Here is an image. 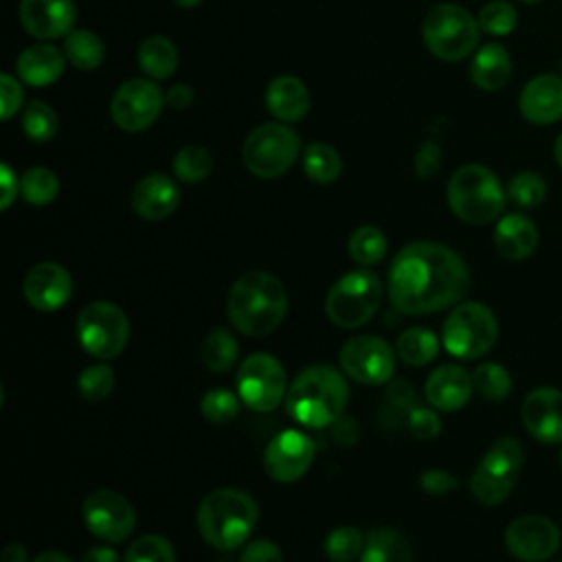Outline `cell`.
<instances>
[{
    "label": "cell",
    "mask_w": 562,
    "mask_h": 562,
    "mask_svg": "<svg viewBox=\"0 0 562 562\" xmlns=\"http://www.w3.org/2000/svg\"><path fill=\"white\" fill-rule=\"evenodd\" d=\"M406 426L413 437L417 439H432L441 430V419L437 415V408L426 406H413L406 415Z\"/></svg>",
    "instance_id": "45"
},
{
    "label": "cell",
    "mask_w": 562,
    "mask_h": 562,
    "mask_svg": "<svg viewBox=\"0 0 562 562\" xmlns=\"http://www.w3.org/2000/svg\"><path fill=\"white\" fill-rule=\"evenodd\" d=\"M349 389L345 375L329 364L305 367L290 384L285 408L305 428L334 426L347 406Z\"/></svg>",
    "instance_id": "3"
},
{
    "label": "cell",
    "mask_w": 562,
    "mask_h": 562,
    "mask_svg": "<svg viewBox=\"0 0 562 562\" xmlns=\"http://www.w3.org/2000/svg\"><path fill=\"white\" fill-rule=\"evenodd\" d=\"M474 393L472 373H468L461 364L448 362L439 364L426 380L424 395L428 404L441 413H452L463 408Z\"/></svg>",
    "instance_id": "22"
},
{
    "label": "cell",
    "mask_w": 562,
    "mask_h": 562,
    "mask_svg": "<svg viewBox=\"0 0 562 562\" xmlns=\"http://www.w3.org/2000/svg\"><path fill=\"white\" fill-rule=\"evenodd\" d=\"M538 246V226L525 213H507L496 222L494 248L512 261L527 259Z\"/></svg>",
    "instance_id": "26"
},
{
    "label": "cell",
    "mask_w": 562,
    "mask_h": 562,
    "mask_svg": "<svg viewBox=\"0 0 562 562\" xmlns=\"http://www.w3.org/2000/svg\"><path fill=\"white\" fill-rule=\"evenodd\" d=\"M301 162H303L305 176L318 184H329V182L338 180V176L342 171V160H340L338 151L327 143H310L303 149Z\"/></svg>",
    "instance_id": "33"
},
{
    "label": "cell",
    "mask_w": 562,
    "mask_h": 562,
    "mask_svg": "<svg viewBox=\"0 0 562 562\" xmlns=\"http://www.w3.org/2000/svg\"><path fill=\"white\" fill-rule=\"evenodd\" d=\"M441 167V147L435 140H426L415 156V173L419 178H430Z\"/></svg>",
    "instance_id": "48"
},
{
    "label": "cell",
    "mask_w": 562,
    "mask_h": 562,
    "mask_svg": "<svg viewBox=\"0 0 562 562\" xmlns=\"http://www.w3.org/2000/svg\"><path fill=\"white\" fill-rule=\"evenodd\" d=\"M498 338V323L494 312L479 303L465 301L452 307L441 327V342L446 351L461 360L485 356Z\"/></svg>",
    "instance_id": "8"
},
{
    "label": "cell",
    "mask_w": 562,
    "mask_h": 562,
    "mask_svg": "<svg viewBox=\"0 0 562 562\" xmlns=\"http://www.w3.org/2000/svg\"><path fill=\"white\" fill-rule=\"evenodd\" d=\"M474 393L487 402H501L512 393V375L498 362H481L472 371Z\"/></svg>",
    "instance_id": "35"
},
{
    "label": "cell",
    "mask_w": 562,
    "mask_h": 562,
    "mask_svg": "<svg viewBox=\"0 0 562 562\" xmlns=\"http://www.w3.org/2000/svg\"><path fill=\"white\" fill-rule=\"evenodd\" d=\"M138 66L149 79H167L178 68V48L165 35H149L138 46Z\"/></svg>",
    "instance_id": "29"
},
{
    "label": "cell",
    "mask_w": 562,
    "mask_h": 562,
    "mask_svg": "<svg viewBox=\"0 0 562 562\" xmlns=\"http://www.w3.org/2000/svg\"><path fill=\"white\" fill-rule=\"evenodd\" d=\"M288 389L285 369L272 353H250L237 369V395L255 413L274 411Z\"/></svg>",
    "instance_id": "12"
},
{
    "label": "cell",
    "mask_w": 562,
    "mask_h": 562,
    "mask_svg": "<svg viewBox=\"0 0 562 562\" xmlns=\"http://www.w3.org/2000/svg\"><path fill=\"white\" fill-rule=\"evenodd\" d=\"M268 112L281 123L301 121L310 110V90L294 75L274 77L263 94Z\"/></svg>",
    "instance_id": "25"
},
{
    "label": "cell",
    "mask_w": 562,
    "mask_h": 562,
    "mask_svg": "<svg viewBox=\"0 0 562 562\" xmlns=\"http://www.w3.org/2000/svg\"><path fill=\"white\" fill-rule=\"evenodd\" d=\"M301 138L285 123H261L248 132L241 160L246 169L263 180L283 176L299 158Z\"/></svg>",
    "instance_id": "9"
},
{
    "label": "cell",
    "mask_w": 562,
    "mask_h": 562,
    "mask_svg": "<svg viewBox=\"0 0 562 562\" xmlns=\"http://www.w3.org/2000/svg\"><path fill=\"white\" fill-rule=\"evenodd\" d=\"M22 101H24V92H22L20 81L15 77L2 72L0 75V116L4 121H9L22 108Z\"/></svg>",
    "instance_id": "46"
},
{
    "label": "cell",
    "mask_w": 562,
    "mask_h": 562,
    "mask_svg": "<svg viewBox=\"0 0 562 562\" xmlns=\"http://www.w3.org/2000/svg\"><path fill=\"white\" fill-rule=\"evenodd\" d=\"M239 562H283V555L277 542L268 538H259V540H250L241 549Z\"/></svg>",
    "instance_id": "47"
},
{
    "label": "cell",
    "mask_w": 562,
    "mask_h": 562,
    "mask_svg": "<svg viewBox=\"0 0 562 562\" xmlns=\"http://www.w3.org/2000/svg\"><path fill=\"white\" fill-rule=\"evenodd\" d=\"M360 562H413V549L402 531L375 527L367 533Z\"/></svg>",
    "instance_id": "28"
},
{
    "label": "cell",
    "mask_w": 562,
    "mask_h": 562,
    "mask_svg": "<svg viewBox=\"0 0 562 562\" xmlns=\"http://www.w3.org/2000/svg\"><path fill=\"white\" fill-rule=\"evenodd\" d=\"M64 68H66V55L46 42L24 48L15 59L18 77L26 86H35V88L55 83L64 75Z\"/></svg>",
    "instance_id": "24"
},
{
    "label": "cell",
    "mask_w": 562,
    "mask_h": 562,
    "mask_svg": "<svg viewBox=\"0 0 562 562\" xmlns=\"http://www.w3.org/2000/svg\"><path fill=\"white\" fill-rule=\"evenodd\" d=\"M525 121L533 125H551L562 119V77L542 72L529 79L518 97Z\"/></svg>",
    "instance_id": "21"
},
{
    "label": "cell",
    "mask_w": 562,
    "mask_h": 562,
    "mask_svg": "<svg viewBox=\"0 0 562 562\" xmlns=\"http://www.w3.org/2000/svg\"><path fill=\"white\" fill-rule=\"evenodd\" d=\"M81 518L92 536L105 542H123L136 527V514L130 501L112 490H94L83 498Z\"/></svg>",
    "instance_id": "15"
},
{
    "label": "cell",
    "mask_w": 562,
    "mask_h": 562,
    "mask_svg": "<svg viewBox=\"0 0 562 562\" xmlns=\"http://www.w3.org/2000/svg\"><path fill=\"white\" fill-rule=\"evenodd\" d=\"M165 101H167V105H171L176 110H184L193 101V90L187 83H176L165 92Z\"/></svg>",
    "instance_id": "52"
},
{
    "label": "cell",
    "mask_w": 562,
    "mask_h": 562,
    "mask_svg": "<svg viewBox=\"0 0 562 562\" xmlns=\"http://www.w3.org/2000/svg\"><path fill=\"white\" fill-rule=\"evenodd\" d=\"M395 349L380 336L360 334L349 338L340 349V369L360 384H386L395 371Z\"/></svg>",
    "instance_id": "13"
},
{
    "label": "cell",
    "mask_w": 562,
    "mask_h": 562,
    "mask_svg": "<svg viewBox=\"0 0 562 562\" xmlns=\"http://www.w3.org/2000/svg\"><path fill=\"white\" fill-rule=\"evenodd\" d=\"M439 351V338L426 327H408L397 336L395 353L402 362L411 367H424L435 360Z\"/></svg>",
    "instance_id": "32"
},
{
    "label": "cell",
    "mask_w": 562,
    "mask_h": 562,
    "mask_svg": "<svg viewBox=\"0 0 562 562\" xmlns=\"http://www.w3.org/2000/svg\"><path fill=\"white\" fill-rule=\"evenodd\" d=\"M386 235L373 226V224H362L358 226L347 241V252L349 257L360 263V266H373L384 259L386 255Z\"/></svg>",
    "instance_id": "34"
},
{
    "label": "cell",
    "mask_w": 562,
    "mask_h": 562,
    "mask_svg": "<svg viewBox=\"0 0 562 562\" xmlns=\"http://www.w3.org/2000/svg\"><path fill=\"white\" fill-rule=\"evenodd\" d=\"M522 446L514 437L496 439L470 476V492L481 505H498L514 490L522 468Z\"/></svg>",
    "instance_id": "10"
},
{
    "label": "cell",
    "mask_w": 562,
    "mask_h": 562,
    "mask_svg": "<svg viewBox=\"0 0 562 562\" xmlns=\"http://www.w3.org/2000/svg\"><path fill=\"white\" fill-rule=\"evenodd\" d=\"M22 292L31 307L40 312H55L64 307L72 296V277L64 266L55 261H42L26 272Z\"/></svg>",
    "instance_id": "18"
},
{
    "label": "cell",
    "mask_w": 562,
    "mask_h": 562,
    "mask_svg": "<svg viewBox=\"0 0 562 562\" xmlns=\"http://www.w3.org/2000/svg\"><path fill=\"white\" fill-rule=\"evenodd\" d=\"M200 413L211 424H226L237 417L239 400L228 389H211L200 400Z\"/></svg>",
    "instance_id": "44"
},
{
    "label": "cell",
    "mask_w": 562,
    "mask_h": 562,
    "mask_svg": "<svg viewBox=\"0 0 562 562\" xmlns=\"http://www.w3.org/2000/svg\"><path fill=\"white\" fill-rule=\"evenodd\" d=\"M59 193L57 176L46 167H31L20 176V195L33 206L50 204Z\"/></svg>",
    "instance_id": "36"
},
{
    "label": "cell",
    "mask_w": 562,
    "mask_h": 562,
    "mask_svg": "<svg viewBox=\"0 0 562 562\" xmlns=\"http://www.w3.org/2000/svg\"><path fill=\"white\" fill-rule=\"evenodd\" d=\"M505 544L522 562H544L560 547V529L547 516H518L505 529Z\"/></svg>",
    "instance_id": "17"
},
{
    "label": "cell",
    "mask_w": 562,
    "mask_h": 562,
    "mask_svg": "<svg viewBox=\"0 0 562 562\" xmlns=\"http://www.w3.org/2000/svg\"><path fill=\"white\" fill-rule=\"evenodd\" d=\"M77 386H79L81 397H86L88 402H101L114 389V371L108 362L90 364L79 373Z\"/></svg>",
    "instance_id": "43"
},
{
    "label": "cell",
    "mask_w": 562,
    "mask_h": 562,
    "mask_svg": "<svg viewBox=\"0 0 562 562\" xmlns=\"http://www.w3.org/2000/svg\"><path fill=\"white\" fill-rule=\"evenodd\" d=\"M165 103V92L154 79H127L116 88L110 114L119 130L136 134L156 123Z\"/></svg>",
    "instance_id": "14"
},
{
    "label": "cell",
    "mask_w": 562,
    "mask_h": 562,
    "mask_svg": "<svg viewBox=\"0 0 562 562\" xmlns=\"http://www.w3.org/2000/svg\"><path fill=\"white\" fill-rule=\"evenodd\" d=\"M553 156H555L558 165L562 167V134L555 138V145H553Z\"/></svg>",
    "instance_id": "56"
},
{
    "label": "cell",
    "mask_w": 562,
    "mask_h": 562,
    "mask_svg": "<svg viewBox=\"0 0 562 562\" xmlns=\"http://www.w3.org/2000/svg\"><path fill=\"white\" fill-rule=\"evenodd\" d=\"M20 22L35 40L66 37L75 24L72 0H20Z\"/></svg>",
    "instance_id": "20"
},
{
    "label": "cell",
    "mask_w": 562,
    "mask_h": 562,
    "mask_svg": "<svg viewBox=\"0 0 562 562\" xmlns=\"http://www.w3.org/2000/svg\"><path fill=\"white\" fill-rule=\"evenodd\" d=\"M33 562H72V560L61 551H44V553L35 555Z\"/></svg>",
    "instance_id": "55"
},
{
    "label": "cell",
    "mask_w": 562,
    "mask_h": 562,
    "mask_svg": "<svg viewBox=\"0 0 562 562\" xmlns=\"http://www.w3.org/2000/svg\"><path fill=\"white\" fill-rule=\"evenodd\" d=\"M288 312L285 285L270 272L250 270L235 279L226 299L228 321L246 336L274 331Z\"/></svg>",
    "instance_id": "2"
},
{
    "label": "cell",
    "mask_w": 562,
    "mask_h": 562,
    "mask_svg": "<svg viewBox=\"0 0 562 562\" xmlns=\"http://www.w3.org/2000/svg\"><path fill=\"white\" fill-rule=\"evenodd\" d=\"M422 37L435 57L443 61H461L479 46L481 26L461 4L439 2L426 13Z\"/></svg>",
    "instance_id": "6"
},
{
    "label": "cell",
    "mask_w": 562,
    "mask_h": 562,
    "mask_svg": "<svg viewBox=\"0 0 562 562\" xmlns=\"http://www.w3.org/2000/svg\"><path fill=\"white\" fill-rule=\"evenodd\" d=\"M259 518L255 498L237 487H220L206 494L195 514L202 540L217 551H235L246 544Z\"/></svg>",
    "instance_id": "4"
},
{
    "label": "cell",
    "mask_w": 562,
    "mask_h": 562,
    "mask_svg": "<svg viewBox=\"0 0 562 562\" xmlns=\"http://www.w3.org/2000/svg\"><path fill=\"white\" fill-rule=\"evenodd\" d=\"M476 22L481 26L483 33L494 35V37H503L509 35L516 29L518 22V13L516 7L507 0H490L487 4L481 7Z\"/></svg>",
    "instance_id": "40"
},
{
    "label": "cell",
    "mask_w": 562,
    "mask_h": 562,
    "mask_svg": "<svg viewBox=\"0 0 562 562\" xmlns=\"http://www.w3.org/2000/svg\"><path fill=\"white\" fill-rule=\"evenodd\" d=\"M522 2H527V4H538V2H542V0H522Z\"/></svg>",
    "instance_id": "58"
},
{
    "label": "cell",
    "mask_w": 562,
    "mask_h": 562,
    "mask_svg": "<svg viewBox=\"0 0 562 562\" xmlns=\"http://www.w3.org/2000/svg\"><path fill=\"white\" fill-rule=\"evenodd\" d=\"M389 402L395 406V408H404L406 415L408 411L415 406V391L408 382H393L389 386Z\"/></svg>",
    "instance_id": "51"
},
{
    "label": "cell",
    "mask_w": 562,
    "mask_h": 562,
    "mask_svg": "<svg viewBox=\"0 0 562 562\" xmlns=\"http://www.w3.org/2000/svg\"><path fill=\"white\" fill-rule=\"evenodd\" d=\"M171 167L178 180L193 184V182H202L211 173L213 158H211V151L200 145H184L173 156Z\"/></svg>",
    "instance_id": "38"
},
{
    "label": "cell",
    "mask_w": 562,
    "mask_h": 562,
    "mask_svg": "<svg viewBox=\"0 0 562 562\" xmlns=\"http://www.w3.org/2000/svg\"><path fill=\"white\" fill-rule=\"evenodd\" d=\"M81 562H119V555L112 547H92L81 555Z\"/></svg>",
    "instance_id": "53"
},
{
    "label": "cell",
    "mask_w": 562,
    "mask_h": 562,
    "mask_svg": "<svg viewBox=\"0 0 562 562\" xmlns=\"http://www.w3.org/2000/svg\"><path fill=\"white\" fill-rule=\"evenodd\" d=\"M364 540H367V533H362L358 527L342 525L327 533L323 549L331 562H353L356 558H360L364 549Z\"/></svg>",
    "instance_id": "37"
},
{
    "label": "cell",
    "mask_w": 562,
    "mask_h": 562,
    "mask_svg": "<svg viewBox=\"0 0 562 562\" xmlns=\"http://www.w3.org/2000/svg\"><path fill=\"white\" fill-rule=\"evenodd\" d=\"M512 77V59L505 46L496 42L483 44L470 61V79L476 88L492 92L501 90Z\"/></svg>",
    "instance_id": "27"
},
{
    "label": "cell",
    "mask_w": 562,
    "mask_h": 562,
    "mask_svg": "<svg viewBox=\"0 0 562 562\" xmlns=\"http://www.w3.org/2000/svg\"><path fill=\"white\" fill-rule=\"evenodd\" d=\"M560 465H562V448H560Z\"/></svg>",
    "instance_id": "59"
},
{
    "label": "cell",
    "mask_w": 562,
    "mask_h": 562,
    "mask_svg": "<svg viewBox=\"0 0 562 562\" xmlns=\"http://www.w3.org/2000/svg\"><path fill=\"white\" fill-rule=\"evenodd\" d=\"M470 288L463 257L437 241L406 244L391 261L386 294L391 305L408 316L432 314L454 305Z\"/></svg>",
    "instance_id": "1"
},
{
    "label": "cell",
    "mask_w": 562,
    "mask_h": 562,
    "mask_svg": "<svg viewBox=\"0 0 562 562\" xmlns=\"http://www.w3.org/2000/svg\"><path fill=\"white\" fill-rule=\"evenodd\" d=\"M22 130L35 143L50 140L55 136V132H57V114H55V110L48 103L40 101V99L29 101V105L22 112Z\"/></svg>",
    "instance_id": "39"
},
{
    "label": "cell",
    "mask_w": 562,
    "mask_h": 562,
    "mask_svg": "<svg viewBox=\"0 0 562 562\" xmlns=\"http://www.w3.org/2000/svg\"><path fill=\"white\" fill-rule=\"evenodd\" d=\"M0 184H2L0 209L4 211V209L11 206V202H13V200L18 198V193H20V180H18V176L13 173V169H11L7 162L0 165Z\"/></svg>",
    "instance_id": "50"
},
{
    "label": "cell",
    "mask_w": 562,
    "mask_h": 562,
    "mask_svg": "<svg viewBox=\"0 0 562 562\" xmlns=\"http://www.w3.org/2000/svg\"><path fill=\"white\" fill-rule=\"evenodd\" d=\"M123 562H176V551L165 536L143 533L127 547Z\"/></svg>",
    "instance_id": "42"
},
{
    "label": "cell",
    "mask_w": 562,
    "mask_h": 562,
    "mask_svg": "<svg viewBox=\"0 0 562 562\" xmlns=\"http://www.w3.org/2000/svg\"><path fill=\"white\" fill-rule=\"evenodd\" d=\"M446 198L450 211L459 220L468 224H487L501 215L507 191L492 169L470 162L450 176Z\"/></svg>",
    "instance_id": "5"
},
{
    "label": "cell",
    "mask_w": 562,
    "mask_h": 562,
    "mask_svg": "<svg viewBox=\"0 0 562 562\" xmlns=\"http://www.w3.org/2000/svg\"><path fill=\"white\" fill-rule=\"evenodd\" d=\"M178 7H182V9H191V7H198L202 0H173Z\"/></svg>",
    "instance_id": "57"
},
{
    "label": "cell",
    "mask_w": 562,
    "mask_h": 562,
    "mask_svg": "<svg viewBox=\"0 0 562 562\" xmlns=\"http://www.w3.org/2000/svg\"><path fill=\"white\" fill-rule=\"evenodd\" d=\"M237 358H239V345L228 329L215 327L204 336L200 345V360L209 371L226 373L237 362Z\"/></svg>",
    "instance_id": "30"
},
{
    "label": "cell",
    "mask_w": 562,
    "mask_h": 562,
    "mask_svg": "<svg viewBox=\"0 0 562 562\" xmlns=\"http://www.w3.org/2000/svg\"><path fill=\"white\" fill-rule=\"evenodd\" d=\"M384 299L380 277L367 268L342 274L325 296V314L340 329L362 327Z\"/></svg>",
    "instance_id": "7"
},
{
    "label": "cell",
    "mask_w": 562,
    "mask_h": 562,
    "mask_svg": "<svg viewBox=\"0 0 562 562\" xmlns=\"http://www.w3.org/2000/svg\"><path fill=\"white\" fill-rule=\"evenodd\" d=\"M2 562H29V551L24 544L11 542L2 551Z\"/></svg>",
    "instance_id": "54"
},
{
    "label": "cell",
    "mask_w": 562,
    "mask_h": 562,
    "mask_svg": "<svg viewBox=\"0 0 562 562\" xmlns=\"http://www.w3.org/2000/svg\"><path fill=\"white\" fill-rule=\"evenodd\" d=\"M64 55L75 68L94 70L103 64L105 46L97 33L88 29H77L64 37Z\"/></svg>",
    "instance_id": "31"
},
{
    "label": "cell",
    "mask_w": 562,
    "mask_h": 562,
    "mask_svg": "<svg viewBox=\"0 0 562 562\" xmlns=\"http://www.w3.org/2000/svg\"><path fill=\"white\" fill-rule=\"evenodd\" d=\"M75 329L81 349L97 360L116 358L130 340V321L125 312L110 301H92L83 305Z\"/></svg>",
    "instance_id": "11"
},
{
    "label": "cell",
    "mask_w": 562,
    "mask_h": 562,
    "mask_svg": "<svg viewBox=\"0 0 562 562\" xmlns=\"http://www.w3.org/2000/svg\"><path fill=\"white\" fill-rule=\"evenodd\" d=\"M507 198L520 209H536L547 198V182L536 171H520L509 180Z\"/></svg>",
    "instance_id": "41"
},
{
    "label": "cell",
    "mask_w": 562,
    "mask_h": 562,
    "mask_svg": "<svg viewBox=\"0 0 562 562\" xmlns=\"http://www.w3.org/2000/svg\"><path fill=\"white\" fill-rule=\"evenodd\" d=\"M314 454V441L305 432L288 428L268 441L263 450V470L277 483H294L310 470Z\"/></svg>",
    "instance_id": "16"
},
{
    "label": "cell",
    "mask_w": 562,
    "mask_h": 562,
    "mask_svg": "<svg viewBox=\"0 0 562 562\" xmlns=\"http://www.w3.org/2000/svg\"><path fill=\"white\" fill-rule=\"evenodd\" d=\"M520 417L527 432L542 443H562V391L538 386L520 404Z\"/></svg>",
    "instance_id": "19"
},
{
    "label": "cell",
    "mask_w": 562,
    "mask_h": 562,
    "mask_svg": "<svg viewBox=\"0 0 562 562\" xmlns=\"http://www.w3.org/2000/svg\"><path fill=\"white\" fill-rule=\"evenodd\" d=\"M180 204V189L165 173H147L132 191V209L149 222L169 217Z\"/></svg>",
    "instance_id": "23"
},
{
    "label": "cell",
    "mask_w": 562,
    "mask_h": 562,
    "mask_svg": "<svg viewBox=\"0 0 562 562\" xmlns=\"http://www.w3.org/2000/svg\"><path fill=\"white\" fill-rule=\"evenodd\" d=\"M419 485L428 492V494H446L450 490L457 487V479L439 468H430L419 476Z\"/></svg>",
    "instance_id": "49"
}]
</instances>
